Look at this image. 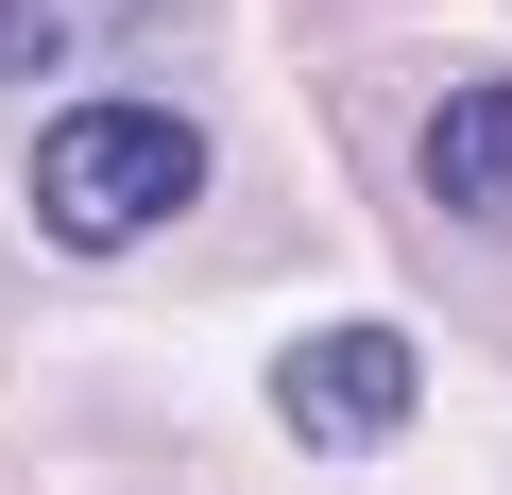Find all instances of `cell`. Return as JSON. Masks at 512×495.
<instances>
[{
	"label": "cell",
	"instance_id": "obj_1",
	"mask_svg": "<svg viewBox=\"0 0 512 495\" xmlns=\"http://www.w3.org/2000/svg\"><path fill=\"white\" fill-rule=\"evenodd\" d=\"M205 188V137L171 103H69L35 137V222L69 239V257H120V239H154L171 205Z\"/></svg>",
	"mask_w": 512,
	"mask_h": 495
},
{
	"label": "cell",
	"instance_id": "obj_4",
	"mask_svg": "<svg viewBox=\"0 0 512 495\" xmlns=\"http://www.w3.org/2000/svg\"><path fill=\"white\" fill-rule=\"evenodd\" d=\"M52 52V0H0V69H35Z\"/></svg>",
	"mask_w": 512,
	"mask_h": 495
},
{
	"label": "cell",
	"instance_id": "obj_2",
	"mask_svg": "<svg viewBox=\"0 0 512 495\" xmlns=\"http://www.w3.org/2000/svg\"><path fill=\"white\" fill-rule=\"evenodd\" d=\"M410 325H325V342H291L274 359V410L308 427V444H393L410 427Z\"/></svg>",
	"mask_w": 512,
	"mask_h": 495
},
{
	"label": "cell",
	"instance_id": "obj_3",
	"mask_svg": "<svg viewBox=\"0 0 512 495\" xmlns=\"http://www.w3.org/2000/svg\"><path fill=\"white\" fill-rule=\"evenodd\" d=\"M427 188H444L461 222H512V86H444V120H427Z\"/></svg>",
	"mask_w": 512,
	"mask_h": 495
}]
</instances>
